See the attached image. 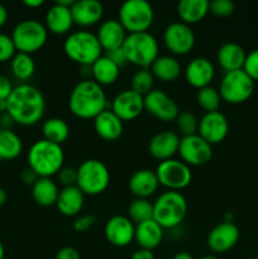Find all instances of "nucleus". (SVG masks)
Here are the masks:
<instances>
[{
  "instance_id": "bb28decb",
  "label": "nucleus",
  "mask_w": 258,
  "mask_h": 259,
  "mask_svg": "<svg viewBox=\"0 0 258 259\" xmlns=\"http://www.w3.org/2000/svg\"><path fill=\"white\" fill-rule=\"evenodd\" d=\"M162 239H163V228L154 219L146 220L136 225L134 240L139 248L153 250L161 244Z\"/></svg>"
},
{
  "instance_id": "603ef678",
  "label": "nucleus",
  "mask_w": 258,
  "mask_h": 259,
  "mask_svg": "<svg viewBox=\"0 0 258 259\" xmlns=\"http://www.w3.org/2000/svg\"><path fill=\"white\" fill-rule=\"evenodd\" d=\"M7 20H8V10L7 8L0 3V27H3V25L5 24Z\"/></svg>"
},
{
  "instance_id": "680f3d73",
  "label": "nucleus",
  "mask_w": 258,
  "mask_h": 259,
  "mask_svg": "<svg viewBox=\"0 0 258 259\" xmlns=\"http://www.w3.org/2000/svg\"><path fill=\"white\" fill-rule=\"evenodd\" d=\"M255 259H258V257H257V258H255Z\"/></svg>"
},
{
  "instance_id": "c85d7f7f",
  "label": "nucleus",
  "mask_w": 258,
  "mask_h": 259,
  "mask_svg": "<svg viewBox=\"0 0 258 259\" xmlns=\"http://www.w3.org/2000/svg\"><path fill=\"white\" fill-rule=\"evenodd\" d=\"M60 194L58 185L51 177H38L32 186V197L39 206H53L56 205Z\"/></svg>"
},
{
  "instance_id": "c9c22d12",
  "label": "nucleus",
  "mask_w": 258,
  "mask_h": 259,
  "mask_svg": "<svg viewBox=\"0 0 258 259\" xmlns=\"http://www.w3.org/2000/svg\"><path fill=\"white\" fill-rule=\"evenodd\" d=\"M128 218L137 224L153 219V202L136 197L128 206Z\"/></svg>"
},
{
  "instance_id": "de8ad7c7",
  "label": "nucleus",
  "mask_w": 258,
  "mask_h": 259,
  "mask_svg": "<svg viewBox=\"0 0 258 259\" xmlns=\"http://www.w3.org/2000/svg\"><path fill=\"white\" fill-rule=\"evenodd\" d=\"M13 85L9 78L4 75H0V99L2 100H8L13 91Z\"/></svg>"
},
{
  "instance_id": "a211bd4d",
  "label": "nucleus",
  "mask_w": 258,
  "mask_h": 259,
  "mask_svg": "<svg viewBox=\"0 0 258 259\" xmlns=\"http://www.w3.org/2000/svg\"><path fill=\"white\" fill-rule=\"evenodd\" d=\"M240 232L234 223L223 222L215 225L207 235V247L214 253H225L235 247Z\"/></svg>"
},
{
  "instance_id": "49530a36",
  "label": "nucleus",
  "mask_w": 258,
  "mask_h": 259,
  "mask_svg": "<svg viewBox=\"0 0 258 259\" xmlns=\"http://www.w3.org/2000/svg\"><path fill=\"white\" fill-rule=\"evenodd\" d=\"M55 259H81L80 253L73 247H63L56 253Z\"/></svg>"
},
{
  "instance_id": "cd10ccee",
  "label": "nucleus",
  "mask_w": 258,
  "mask_h": 259,
  "mask_svg": "<svg viewBox=\"0 0 258 259\" xmlns=\"http://www.w3.org/2000/svg\"><path fill=\"white\" fill-rule=\"evenodd\" d=\"M85 202V194L77 186H66L60 190L57 206L58 211L65 217H76L82 210Z\"/></svg>"
},
{
  "instance_id": "c756f323",
  "label": "nucleus",
  "mask_w": 258,
  "mask_h": 259,
  "mask_svg": "<svg viewBox=\"0 0 258 259\" xmlns=\"http://www.w3.org/2000/svg\"><path fill=\"white\" fill-rule=\"evenodd\" d=\"M120 73V67L114 63L106 55L100 56L91 65V76L99 85H111L115 82Z\"/></svg>"
},
{
  "instance_id": "a19ab883",
  "label": "nucleus",
  "mask_w": 258,
  "mask_h": 259,
  "mask_svg": "<svg viewBox=\"0 0 258 259\" xmlns=\"http://www.w3.org/2000/svg\"><path fill=\"white\" fill-rule=\"evenodd\" d=\"M209 12L217 17H229L234 12V3L232 0H211Z\"/></svg>"
},
{
  "instance_id": "2eb2a0df",
  "label": "nucleus",
  "mask_w": 258,
  "mask_h": 259,
  "mask_svg": "<svg viewBox=\"0 0 258 259\" xmlns=\"http://www.w3.org/2000/svg\"><path fill=\"white\" fill-rule=\"evenodd\" d=\"M229 132V121L222 111H209L205 113L199 120L197 134L207 143L217 144L225 139Z\"/></svg>"
},
{
  "instance_id": "1a4fd4ad",
  "label": "nucleus",
  "mask_w": 258,
  "mask_h": 259,
  "mask_svg": "<svg viewBox=\"0 0 258 259\" xmlns=\"http://www.w3.org/2000/svg\"><path fill=\"white\" fill-rule=\"evenodd\" d=\"M48 38V29L42 22L37 19H24L18 23L12 32L17 52L32 55L46 45Z\"/></svg>"
},
{
  "instance_id": "a18cd8bd",
  "label": "nucleus",
  "mask_w": 258,
  "mask_h": 259,
  "mask_svg": "<svg viewBox=\"0 0 258 259\" xmlns=\"http://www.w3.org/2000/svg\"><path fill=\"white\" fill-rule=\"evenodd\" d=\"M105 55L108 56L109 58H110L111 61H113L114 63H116V65L119 66V67H121V66L126 65L128 63V60H126V56L125 53H124L123 48H115V50H110V51H106Z\"/></svg>"
},
{
  "instance_id": "dca6fc26",
  "label": "nucleus",
  "mask_w": 258,
  "mask_h": 259,
  "mask_svg": "<svg viewBox=\"0 0 258 259\" xmlns=\"http://www.w3.org/2000/svg\"><path fill=\"white\" fill-rule=\"evenodd\" d=\"M136 225L125 215H114L106 222L104 234L106 240L115 247H126L134 240Z\"/></svg>"
},
{
  "instance_id": "f704fd0d",
  "label": "nucleus",
  "mask_w": 258,
  "mask_h": 259,
  "mask_svg": "<svg viewBox=\"0 0 258 259\" xmlns=\"http://www.w3.org/2000/svg\"><path fill=\"white\" fill-rule=\"evenodd\" d=\"M10 68L13 75L19 80H28L35 71V62L32 55L24 52H17L10 60Z\"/></svg>"
},
{
  "instance_id": "473e14b6",
  "label": "nucleus",
  "mask_w": 258,
  "mask_h": 259,
  "mask_svg": "<svg viewBox=\"0 0 258 259\" xmlns=\"http://www.w3.org/2000/svg\"><path fill=\"white\" fill-rule=\"evenodd\" d=\"M23 142L13 129L0 128V158L14 159L22 153Z\"/></svg>"
},
{
  "instance_id": "6e6d98bb",
  "label": "nucleus",
  "mask_w": 258,
  "mask_h": 259,
  "mask_svg": "<svg viewBox=\"0 0 258 259\" xmlns=\"http://www.w3.org/2000/svg\"><path fill=\"white\" fill-rule=\"evenodd\" d=\"M7 200H8L7 191H5L3 187H0V207H2L5 202H7Z\"/></svg>"
},
{
  "instance_id": "aec40b11",
  "label": "nucleus",
  "mask_w": 258,
  "mask_h": 259,
  "mask_svg": "<svg viewBox=\"0 0 258 259\" xmlns=\"http://www.w3.org/2000/svg\"><path fill=\"white\" fill-rule=\"evenodd\" d=\"M215 76V67L206 57H195L185 67V78L196 89L209 86Z\"/></svg>"
},
{
  "instance_id": "5701e85b",
  "label": "nucleus",
  "mask_w": 258,
  "mask_h": 259,
  "mask_svg": "<svg viewBox=\"0 0 258 259\" xmlns=\"http://www.w3.org/2000/svg\"><path fill=\"white\" fill-rule=\"evenodd\" d=\"M159 186L158 177L156 171L148 168H142L133 172L128 181V187L132 194L139 199H148Z\"/></svg>"
},
{
  "instance_id": "39448f33",
  "label": "nucleus",
  "mask_w": 258,
  "mask_h": 259,
  "mask_svg": "<svg viewBox=\"0 0 258 259\" xmlns=\"http://www.w3.org/2000/svg\"><path fill=\"white\" fill-rule=\"evenodd\" d=\"M187 214V201L179 191H164L153 202V219L163 229H175L181 225Z\"/></svg>"
},
{
  "instance_id": "8fccbe9b",
  "label": "nucleus",
  "mask_w": 258,
  "mask_h": 259,
  "mask_svg": "<svg viewBox=\"0 0 258 259\" xmlns=\"http://www.w3.org/2000/svg\"><path fill=\"white\" fill-rule=\"evenodd\" d=\"M15 124V120L8 111L0 114V128L2 129H12Z\"/></svg>"
},
{
  "instance_id": "864d4df0",
  "label": "nucleus",
  "mask_w": 258,
  "mask_h": 259,
  "mask_svg": "<svg viewBox=\"0 0 258 259\" xmlns=\"http://www.w3.org/2000/svg\"><path fill=\"white\" fill-rule=\"evenodd\" d=\"M171 259H195L192 257L191 253L186 252V250H181V252H177L176 254H174V257Z\"/></svg>"
},
{
  "instance_id": "3c124183",
  "label": "nucleus",
  "mask_w": 258,
  "mask_h": 259,
  "mask_svg": "<svg viewBox=\"0 0 258 259\" xmlns=\"http://www.w3.org/2000/svg\"><path fill=\"white\" fill-rule=\"evenodd\" d=\"M131 259H154V254L152 250L139 248V249H137L136 252L132 254Z\"/></svg>"
},
{
  "instance_id": "c03bdc74",
  "label": "nucleus",
  "mask_w": 258,
  "mask_h": 259,
  "mask_svg": "<svg viewBox=\"0 0 258 259\" xmlns=\"http://www.w3.org/2000/svg\"><path fill=\"white\" fill-rule=\"evenodd\" d=\"M96 219L93 214H85V215H80L78 218H76L75 222H73V229L76 232L83 233L86 230L91 229V228L95 225Z\"/></svg>"
},
{
  "instance_id": "ea45409f",
  "label": "nucleus",
  "mask_w": 258,
  "mask_h": 259,
  "mask_svg": "<svg viewBox=\"0 0 258 259\" xmlns=\"http://www.w3.org/2000/svg\"><path fill=\"white\" fill-rule=\"evenodd\" d=\"M15 53L17 48L12 39V35L0 32V62L12 60Z\"/></svg>"
},
{
  "instance_id": "09e8293b",
  "label": "nucleus",
  "mask_w": 258,
  "mask_h": 259,
  "mask_svg": "<svg viewBox=\"0 0 258 259\" xmlns=\"http://www.w3.org/2000/svg\"><path fill=\"white\" fill-rule=\"evenodd\" d=\"M20 179H22V181L24 182L25 185H32L33 186V185H34V182L38 180V176L32 168L27 167V168L23 169L22 174H20Z\"/></svg>"
},
{
  "instance_id": "7c9ffc66",
  "label": "nucleus",
  "mask_w": 258,
  "mask_h": 259,
  "mask_svg": "<svg viewBox=\"0 0 258 259\" xmlns=\"http://www.w3.org/2000/svg\"><path fill=\"white\" fill-rule=\"evenodd\" d=\"M149 70L152 71L154 77L168 82V81H174L179 77L182 67L180 61L174 56L161 55L153 61Z\"/></svg>"
},
{
  "instance_id": "20e7f679",
  "label": "nucleus",
  "mask_w": 258,
  "mask_h": 259,
  "mask_svg": "<svg viewBox=\"0 0 258 259\" xmlns=\"http://www.w3.org/2000/svg\"><path fill=\"white\" fill-rule=\"evenodd\" d=\"M63 51L68 58L81 66H91L100 56L103 47L95 33L89 30H75L66 37Z\"/></svg>"
},
{
  "instance_id": "79ce46f5",
  "label": "nucleus",
  "mask_w": 258,
  "mask_h": 259,
  "mask_svg": "<svg viewBox=\"0 0 258 259\" xmlns=\"http://www.w3.org/2000/svg\"><path fill=\"white\" fill-rule=\"evenodd\" d=\"M243 70H244L253 80H258V48H255V50L247 53Z\"/></svg>"
},
{
  "instance_id": "5fc2aeb1",
  "label": "nucleus",
  "mask_w": 258,
  "mask_h": 259,
  "mask_svg": "<svg viewBox=\"0 0 258 259\" xmlns=\"http://www.w3.org/2000/svg\"><path fill=\"white\" fill-rule=\"evenodd\" d=\"M24 5H27V7H30V8H38L40 7V5L45 4V0H24Z\"/></svg>"
},
{
  "instance_id": "f3484780",
  "label": "nucleus",
  "mask_w": 258,
  "mask_h": 259,
  "mask_svg": "<svg viewBox=\"0 0 258 259\" xmlns=\"http://www.w3.org/2000/svg\"><path fill=\"white\" fill-rule=\"evenodd\" d=\"M144 109V96L132 89L116 94L111 100V111L123 121L133 120L141 115Z\"/></svg>"
},
{
  "instance_id": "9b49d317",
  "label": "nucleus",
  "mask_w": 258,
  "mask_h": 259,
  "mask_svg": "<svg viewBox=\"0 0 258 259\" xmlns=\"http://www.w3.org/2000/svg\"><path fill=\"white\" fill-rule=\"evenodd\" d=\"M156 175L158 177L159 185H163L172 191L185 189L192 180V172L189 164L175 158L159 162L156 168Z\"/></svg>"
},
{
  "instance_id": "13d9d810",
  "label": "nucleus",
  "mask_w": 258,
  "mask_h": 259,
  "mask_svg": "<svg viewBox=\"0 0 258 259\" xmlns=\"http://www.w3.org/2000/svg\"><path fill=\"white\" fill-rule=\"evenodd\" d=\"M5 257V249H4V245H3L2 240H0V259H4Z\"/></svg>"
},
{
  "instance_id": "2f4dec72",
  "label": "nucleus",
  "mask_w": 258,
  "mask_h": 259,
  "mask_svg": "<svg viewBox=\"0 0 258 259\" xmlns=\"http://www.w3.org/2000/svg\"><path fill=\"white\" fill-rule=\"evenodd\" d=\"M209 0H181L177 4V14L181 22L186 24H194L204 19L209 13Z\"/></svg>"
},
{
  "instance_id": "72a5a7b5",
  "label": "nucleus",
  "mask_w": 258,
  "mask_h": 259,
  "mask_svg": "<svg viewBox=\"0 0 258 259\" xmlns=\"http://www.w3.org/2000/svg\"><path fill=\"white\" fill-rule=\"evenodd\" d=\"M42 133L45 139L53 143L62 144L70 136V126L63 119L50 118L43 121Z\"/></svg>"
},
{
  "instance_id": "0eeeda50",
  "label": "nucleus",
  "mask_w": 258,
  "mask_h": 259,
  "mask_svg": "<svg viewBox=\"0 0 258 259\" xmlns=\"http://www.w3.org/2000/svg\"><path fill=\"white\" fill-rule=\"evenodd\" d=\"M110 182V172L100 159L90 158L83 161L77 168L76 186L85 195L95 196L105 191Z\"/></svg>"
},
{
  "instance_id": "393cba45",
  "label": "nucleus",
  "mask_w": 258,
  "mask_h": 259,
  "mask_svg": "<svg viewBox=\"0 0 258 259\" xmlns=\"http://www.w3.org/2000/svg\"><path fill=\"white\" fill-rule=\"evenodd\" d=\"M94 129L100 138L105 141H115L123 134V120L111 109H105L94 119Z\"/></svg>"
},
{
  "instance_id": "423d86ee",
  "label": "nucleus",
  "mask_w": 258,
  "mask_h": 259,
  "mask_svg": "<svg viewBox=\"0 0 258 259\" xmlns=\"http://www.w3.org/2000/svg\"><path fill=\"white\" fill-rule=\"evenodd\" d=\"M121 48L128 62L141 68L151 67L153 61L159 56L158 40L149 32L128 33Z\"/></svg>"
},
{
  "instance_id": "4468645a",
  "label": "nucleus",
  "mask_w": 258,
  "mask_h": 259,
  "mask_svg": "<svg viewBox=\"0 0 258 259\" xmlns=\"http://www.w3.org/2000/svg\"><path fill=\"white\" fill-rule=\"evenodd\" d=\"M144 109L162 121L175 120L180 113L174 98L159 89H153L144 95Z\"/></svg>"
},
{
  "instance_id": "b1692460",
  "label": "nucleus",
  "mask_w": 258,
  "mask_h": 259,
  "mask_svg": "<svg viewBox=\"0 0 258 259\" xmlns=\"http://www.w3.org/2000/svg\"><path fill=\"white\" fill-rule=\"evenodd\" d=\"M73 24L75 23L71 7H66L56 2L46 13V28L55 34H65L72 28Z\"/></svg>"
},
{
  "instance_id": "e433bc0d",
  "label": "nucleus",
  "mask_w": 258,
  "mask_h": 259,
  "mask_svg": "<svg viewBox=\"0 0 258 259\" xmlns=\"http://www.w3.org/2000/svg\"><path fill=\"white\" fill-rule=\"evenodd\" d=\"M196 100L197 104L206 113H209V111H217L219 109L220 103H222V96H220L219 90L217 88L209 85L199 89L196 94Z\"/></svg>"
},
{
  "instance_id": "ddd939ff",
  "label": "nucleus",
  "mask_w": 258,
  "mask_h": 259,
  "mask_svg": "<svg viewBox=\"0 0 258 259\" xmlns=\"http://www.w3.org/2000/svg\"><path fill=\"white\" fill-rule=\"evenodd\" d=\"M179 153L181 161L189 166H202L211 159L212 147L199 134H192L182 137L180 141Z\"/></svg>"
},
{
  "instance_id": "4c0bfd02",
  "label": "nucleus",
  "mask_w": 258,
  "mask_h": 259,
  "mask_svg": "<svg viewBox=\"0 0 258 259\" xmlns=\"http://www.w3.org/2000/svg\"><path fill=\"white\" fill-rule=\"evenodd\" d=\"M154 76L149 68H139L132 77L131 89L141 95H147L149 91L153 90Z\"/></svg>"
},
{
  "instance_id": "412c9836",
  "label": "nucleus",
  "mask_w": 258,
  "mask_h": 259,
  "mask_svg": "<svg viewBox=\"0 0 258 259\" xmlns=\"http://www.w3.org/2000/svg\"><path fill=\"white\" fill-rule=\"evenodd\" d=\"M126 35H128V33H126L125 28L119 22V19H114V18L101 22L98 32H96V37H98L99 42H100L101 47L105 52L115 50V48H120L125 40Z\"/></svg>"
},
{
  "instance_id": "9d476101",
  "label": "nucleus",
  "mask_w": 258,
  "mask_h": 259,
  "mask_svg": "<svg viewBox=\"0 0 258 259\" xmlns=\"http://www.w3.org/2000/svg\"><path fill=\"white\" fill-rule=\"evenodd\" d=\"M222 100L229 104H240L252 96L254 80L243 68L225 72L219 85Z\"/></svg>"
},
{
  "instance_id": "a878e982",
  "label": "nucleus",
  "mask_w": 258,
  "mask_h": 259,
  "mask_svg": "<svg viewBox=\"0 0 258 259\" xmlns=\"http://www.w3.org/2000/svg\"><path fill=\"white\" fill-rule=\"evenodd\" d=\"M245 57H247V53L244 48L237 42L223 43L217 52L218 63L225 72L243 68Z\"/></svg>"
},
{
  "instance_id": "f8f14e48",
  "label": "nucleus",
  "mask_w": 258,
  "mask_h": 259,
  "mask_svg": "<svg viewBox=\"0 0 258 259\" xmlns=\"http://www.w3.org/2000/svg\"><path fill=\"white\" fill-rule=\"evenodd\" d=\"M195 33L191 25L184 22H172L164 28L163 42L167 50L175 55H186L195 46Z\"/></svg>"
},
{
  "instance_id": "4d7b16f0",
  "label": "nucleus",
  "mask_w": 258,
  "mask_h": 259,
  "mask_svg": "<svg viewBox=\"0 0 258 259\" xmlns=\"http://www.w3.org/2000/svg\"><path fill=\"white\" fill-rule=\"evenodd\" d=\"M5 111H8V101L0 99V114L5 113Z\"/></svg>"
},
{
  "instance_id": "052dcab7",
  "label": "nucleus",
  "mask_w": 258,
  "mask_h": 259,
  "mask_svg": "<svg viewBox=\"0 0 258 259\" xmlns=\"http://www.w3.org/2000/svg\"><path fill=\"white\" fill-rule=\"evenodd\" d=\"M0 161H2V158H0Z\"/></svg>"
},
{
  "instance_id": "bf43d9fd",
  "label": "nucleus",
  "mask_w": 258,
  "mask_h": 259,
  "mask_svg": "<svg viewBox=\"0 0 258 259\" xmlns=\"http://www.w3.org/2000/svg\"><path fill=\"white\" fill-rule=\"evenodd\" d=\"M200 259H218V258L214 257V255H204V257H201Z\"/></svg>"
},
{
  "instance_id": "6ab92c4d",
  "label": "nucleus",
  "mask_w": 258,
  "mask_h": 259,
  "mask_svg": "<svg viewBox=\"0 0 258 259\" xmlns=\"http://www.w3.org/2000/svg\"><path fill=\"white\" fill-rule=\"evenodd\" d=\"M180 141H181V138L176 132H158L149 141V153L159 161H166V159L172 158L175 154L179 153Z\"/></svg>"
},
{
  "instance_id": "f03ea898",
  "label": "nucleus",
  "mask_w": 258,
  "mask_h": 259,
  "mask_svg": "<svg viewBox=\"0 0 258 259\" xmlns=\"http://www.w3.org/2000/svg\"><path fill=\"white\" fill-rule=\"evenodd\" d=\"M108 106L103 86L91 78H85L75 85L68 98V108L73 115L82 119H95Z\"/></svg>"
},
{
  "instance_id": "f257e3e1",
  "label": "nucleus",
  "mask_w": 258,
  "mask_h": 259,
  "mask_svg": "<svg viewBox=\"0 0 258 259\" xmlns=\"http://www.w3.org/2000/svg\"><path fill=\"white\" fill-rule=\"evenodd\" d=\"M8 113L15 123L33 125L43 118L46 99L42 91L30 83H20L13 89L8 98Z\"/></svg>"
},
{
  "instance_id": "6e6552de",
  "label": "nucleus",
  "mask_w": 258,
  "mask_h": 259,
  "mask_svg": "<svg viewBox=\"0 0 258 259\" xmlns=\"http://www.w3.org/2000/svg\"><path fill=\"white\" fill-rule=\"evenodd\" d=\"M118 14L119 22L128 33L148 32L154 20L153 7L147 0H125Z\"/></svg>"
},
{
  "instance_id": "4be33fe9",
  "label": "nucleus",
  "mask_w": 258,
  "mask_h": 259,
  "mask_svg": "<svg viewBox=\"0 0 258 259\" xmlns=\"http://www.w3.org/2000/svg\"><path fill=\"white\" fill-rule=\"evenodd\" d=\"M71 13L75 24L89 27L103 18L104 7L99 0H75L71 5Z\"/></svg>"
},
{
  "instance_id": "58836bf2",
  "label": "nucleus",
  "mask_w": 258,
  "mask_h": 259,
  "mask_svg": "<svg viewBox=\"0 0 258 259\" xmlns=\"http://www.w3.org/2000/svg\"><path fill=\"white\" fill-rule=\"evenodd\" d=\"M175 121H176L177 132L182 137L197 134V131H199V119L196 118V115L192 111H180Z\"/></svg>"
},
{
  "instance_id": "7ed1b4c3",
  "label": "nucleus",
  "mask_w": 258,
  "mask_h": 259,
  "mask_svg": "<svg viewBox=\"0 0 258 259\" xmlns=\"http://www.w3.org/2000/svg\"><path fill=\"white\" fill-rule=\"evenodd\" d=\"M27 158L28 167L32 168L38 177H52L63 167L65 153L61 144L43 138L30 146Z\"/></svg>"
},
{
  "instance_id": "37998d69",
  "label": "nucleus",
  "mask_w": 258,
  "mask_h": 259,
  "mask_svg": "<svg viewBox=\"0 0 258 259\" xmlns=\"http://www.w3.org/2000/svg\"><path fill=\"white\" fill-rule=\"evenodd\" d=\"M58 181L66 186H75L77 182V168L73 167H62L58 172Z\"/></svg>"
}]
</instances>
